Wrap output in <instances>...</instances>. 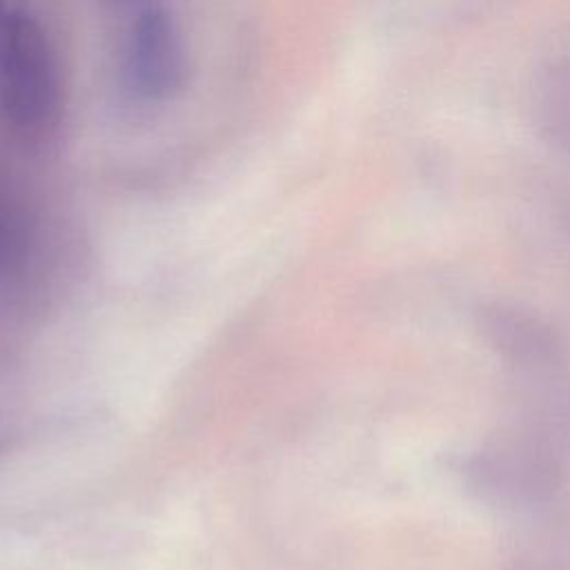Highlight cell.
<instances>
[{"instance_id":"6da1fadb","label":"cell","mask_w":570,"mask_h":570,"mask_svg":"<svg viewBox=\"0 0 570 570\" xmlns=\"http://www.w3.org/2000/svg\"><path fill=\"white\" fill-rule=\"evenodd\" d=\"M62 82L51 40L29 0H0V118L24 145L60 125Z\"/></svg>"},{"instance_id":"7a4b0ae2","label":"cell","mask_w":570,"mask_h":570,"mask_svg":"<svg viewBox=\"0 0 570 570\" xmlns=\"http://www.w3.org/2000/svg\"><path fill=\"white\" fill-rule=\"evenodd\" d=\"M118 20V71L140 105H163L183 85L185 51L167 0H107Z\"/></svg>"},{"instance_id":"3957f363","label":"cell","mask_w":570,"mask_h":570,"mask_svg":"<svg viewBox=\"0 0 570 570\" xmlns=\"http://www.w3.org/2000/svg\"><path fill=\"white\" fill-rule=\"evenodd\" d=\"M9 227V212H7V200H4V189H2V180H0V252L4 249V243H7V232Z\"/></svg>"}]
</instances>
